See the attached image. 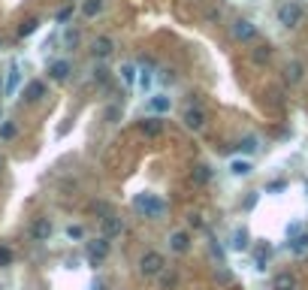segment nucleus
<instances>
[{
  "label": "nucleus",
  "mask_w": 308,
  "mask_h": 290,
  "mask_svg": "<svg viewBox=\"0 0 308 290\" xmlns=\"http://www.w3.org/2000/svg\"><path fill=\"white\" fill-rule=\"evenodd\" d=\"M133 209H136L139 215H145V218H154V221L166 215V203H163L157 194H136Z\"/></svg>",
  "instance_id": "f257e3e1"
},
{
  "label": "nucleus",
  "mask_w": 308,
  "mask_h": 290,
  "mask_svg": "<svg viewBox=\"0 0 308 290\" xmlns=\"http://www.w3.org/2000/svg\"><path fill=\"white\" fill-rule=\"evenodd\" d=\"M163 269H166V257L160 251H145L139 257V272L145 278H157V275H163Z\"/></svg>",
  "instance_id": "f03ea898"
},
{
  "label": "nucleus",
  "mask_w": 308,
  "mask_h": 290,
  "mask_svg": "<svg viewBox=\"0 0 308 290\" xmlns=\"http://www.w3.org/2000/svg\"><path fill=\"white\" fill-rule=\"evenodd\" d=\"M230 33H233V39H239V42H254L260 30H257L254 21H248V18H236V21L230 24Z\"/></svg>",
  "instance_id": "7ed1b4c3"
},
{
  "label": "nucleus",
  "mask_w": 308,
  "mask_h": 290,
  "mask_svg": "<svg viewBox=\"0 0 308 290\" xmlns=\"http://www.w3.org/2000/svg\"><path fill=\"white\" fill-rule=\"evenodd\" d=\"M299 21H302V6H299V3H281V6H278V24L296 27Z\"/></svg>",
  "instance_id": "20e7f679"
},
{
  "label": "nucleus",
  "mask_w": 308,
  "mask_h": 290,
  "mask_svg": "<svg viewBox=\"0 0 308 290\" xmlns=\"http://www.w3.org/2000/svg\"><path fill=\"white\" fill-rule=\"evenodd\" d=\"M181 121H184V127H188V130L200 133V130L206 127V112H203L200 106H188V109H184V115H181Z\"/></svg>",
  "instance_id": "39448f33"
},
{
  "label": "nucleus",
  "mask_w": 308,
  "mask_h": 290,
  "mask_svg": "<svg viewBox=\"0 0 308 290\" xmlns=\"http://www.w3.org/2000/svg\"><path fill=\"white\" fill-rule=\"evenodd\" d=\"M51 233H54V224L48 218H33V224H30V239L33 242H48Z\"/></svg>",
  "instance_id": "423d86ee"
},
{
  "label": "nucleus",
  "mask_w": 308,
  "mask_h": 290,
  "mask_svg": "<svg viewBox=\"0 0 308 290\" xmlns=\"http://www.w3.org/2000/svg\"><path fill=\"white\" fill-rule=\"evenodd\" d=\"M70 73H73V67H70L67 57H57V61L48 64V79H51V82H67Z\"/></svg>",
  "instance_id": "0eeeda50"
},
{
  "label": "nucleus",
  "mask_w": 308,
  "mask_h": 290,
  "mask_svg": "<svg viewBox=\"0 0 308 290\" xmlns=\"http://www.w3.org/2000/svg\"><path fill=\"white\" fill-rule=\"evenodd\" d=\"M112 51H115V42H112V36H97V39L91 42V54H94V57H100V61L112 57Z\"/></svg>",
  "instance_id": "6e6552de"
},
{
  "label": "nucleus",
  "mask_w": 308,
  "mask_h": 290,
  "mask_svg": "<svg viewBox=\"0 0 308 290\" xmlns=\"http://www.w3.org/2000/svg\"><path fill=\"white\" fill-rule=\"evenodd\" d=\"M169 251H175V254H188V251H191V233H188V230H175V233H169Z\"/></svg>",
  "instance_id": "1a4fd4ad"
},
{
  "label": "nucleus",
  "mask_w": 308,
  "mask_h": 290,
  "mask_svg": "<svg viewBox=\"0 0 308 290\" xmlns=\"http://www.w3.org/2000/svg\"><path fill=\"white\" fill-rule=\"evenodd\" d=\"M106 254H109V239H94V242H88V260L91 263H100V260H106Z\"/></svg>",
  "instance_id": "9d476101"
},
{
  "label": "nucleus",
  "mask_w": 308,
  "mask_h": 290,
  "mask_svg": "<svg viewBox=\"0 0 308 290\" xmlns=\"http://www.w3.org/2000/svg\"><path fill=\"white\" fill-rule=\"evenodd\" d=\"M21 97H24L27 103H39V100L45 97V82H39V79L27 82V85H24V91H21Z\"/></svg>",
  "instance_id": "9b49d317"
},
{
  "label": "nucleus",
  "mask_w": 308,
  "mask_h": 290,
  "mask_svg": "<svg viewBox=\"0 0 308 290\" xmlns=\"http://www.w3.org/2000/svg\"><path fill=\"white\" fill-rule=\"evenodd\" d=\"M100 230H103V239L121 236V230H124V221H121V218H115V215H106V218L100 221Z\"/></svg>",
  "instance_id": "f8f14e48"
},
{
  "label": "nucleus",
  "mask_w": 308,
  "mask_h": 290,
  "mask_svg": "<svg viewBox=\"0 0 308 290\" xmlns=\"http://www.w3.org/2000/svg\"><path fill=\"white\" fill-rule=\"evenodd\" d=\"M148 109L157 112V118H160L163 112L172 109V97H166V94H151V97H148Z\"/></svg>",
  "instance_id": "ddd939ff"
},
{
  "label": "nucleus",
  "mask_w": 308,
  "mask_h": 290,
  "mask_svg": "<svg viewBox=\"0 0 308 290\" xmlns=\"http://www.w3.org/2000/svg\"><path fill=\"white\" fill-rule=\"evenodd\" d=\"M139 130H142L145 136H160V130H163V121H160L157 115H151V118H142V121H139Z\"/></svg>",
  "instance_id": "4468645a"
},
{
  "label": "nucleus",
  "mask_w": 308,
  "mask_h": 290,
  "mask_svg": "<svg viewBox=\"0 0 308 290\" xmlns=\"http://www.w3.org/2000/svg\"><path fill=\"white\" fill-rule=\"evenodd\" d=\"M248 239H251L248 230L239 227V230H233V236H230V248H233V251H245V248H248Z\"/></svg>",
  "instance_id": "2eb2a0df"
},
{
  "label": "nucleus",
  "mask_w": 308,
  "mask_h": 290,
  "mask_svg": "<svg viewBox=\"0 0 308 290\" xmlns=\"http://www.w3.org/2000/svg\"><path fill=\"white\" fill-rule=\"evenodd\" d=\"M103 6H106V0H82V15L85 18H97L100 12H103Z\"/></svg>",
  "instance_id": "dca6fc26"
},
{
  "label": "nucleus",
  "mask_w": 308,
  "mask_h": 290,
  "mask_svg": "<svg viewBox=\"0 0 308 290\" xmlns=\"http://www.w3.org/2000/svg\"><path fill=\"white\" fill-rule=\"evenodd\" d=\"M284 79H287L290 85L302 82V64H299V61H290V64L284 67Z\"/></svg>",
  "instance_id": "f3484780"
},
{
  "label": "nucleus",
  "mask_w": 308,
  "mask_h": 290,
  "mask_svg": "<svg viewBox=\"0 0 308 290\" xmlns=\"http://www.w3.org/2000/svg\"><path fill=\"white\" fill-rule=\"evenodd\" d=\"M272 287H275V290H293V287H296V278H293L290 272H281V275H275Z\"/></svg>",
  "instance_id": "a211bd4d"
},
{
  "label": "nucleus",
  "mask_w": 308,
  "mask_h": 290,
  "mask_svg": "<svg viewBox=\"0 0 308 290\" xmlns=\"http://www.w3.org/2000/svg\"><path fill=\"white\" fill-rule=\"evenodd\" d=\"M191 176H194V182H197V185H206V182L212 179V169H209L206 163H197V166L191 169Z\"/></svg>",
  "instance_id": "6ab92c4d"
},
{
  "label": "nucleus",
  "mask_w": 308,
  "mask_h": 290,
  "mask_svg": "<svg viewBox=\"0 0 308 290\" xmlns=\"http://www.w3.org/2000/svg\"><path fill=\"white\" fill-rule=\"evenodd\" d=\"M18 79H21V73H18V64H9V76H6V82H3V88L12 94L15 91V85H18Z\"/></svg>",
  "instance_id": "aec40b11"
},
{
  "label": "nucleus",
  "mask_w": 308,
  "mask_h": 290,
  "mask_svg": "<svg viewBox=\"0 0 308 290\" xmlns=\"http://www.w3.org/2000/svg\"><path fill=\"white\" fill-rule=\"evenodd\" d=\"M15 133H18L15 121H0V142H9V139H15Z\"/></svg>",
  "instance_id": "412c9836"
},
{
  "label": "nucleus",
  "mask_w": 308,
  "mask_h": 290,
  "mask_svg": "<svg viewBox=\"0 0 308 290\" xmlns=\"http://www.w3.org/2000/svg\"><path fill=\"white\" fill-rule=\"evenodd\" d=\"M118 73H121V82H124V85H136V67H133V64H121Z\"/></svg>",
  "instance_id": "4be33fe9"
},
{
  "label": "nucleus",
  "mask_w": 308,
  "mask_h": 290,
  "mask_svg": "<svg viewBox=\"0 0 308 290\" xmlns=\"http://www.w3.org/2000/svg\"><path fill=\"white\" fill-rule=\"evenodd\" d=\"M260 148V139L257 136H245V139H239V151H245V154H254Z\"/></svg>",
  "instance_id": "5701e85b"
},
{
  "label": "nucleus",
  "mask_w": 308,
  "mask_h": 290,
  "mask_svg": "<svg viewBox=\"0 0 308 290\" xmlns=\"http://www.w3.org/2000/svg\"><path fill=\"white\" fill-rule=\"evenodd\" d=\"M251 169H254V166H251L248 160H233V163H230V172L239 176V179H242V176H251Z\"/></svg>",
  "instance_id": "b1692460"
},
{
  "label": "nucleus",
  "mask_w": 308,
  "mask_h": 290,
  "mask_svg": "<svg viewBox=\"0 0 308 290\" xmlns=\"http://www.w3.org/2000/svg\"><path fill=\"white\" fill-rule=\"evenodd\" d=\"M290 251H293L296 257H305L308 254V236H296V239L290 242Z\"/></svg>",
  "instance_id": "393cba45"
},
{
  "label": "nucleus",
  "mask_w": 308,
  "mask_h": 290,
  "mask_svg": "<svg viewBox=\"0 0 308 290\" xmlns=\"http://www.w3.org/2000/svg\"><path fill=\"white\" fill-rule=\"evenodd\" d=\"M36 30H39V21H36V18H30V21H24V24L18 27V36H21V39H27V36H33Z\"/></svg>",
  "instance_id": "a878e982"
},
{
  "label": "nucleus",
  "mask_w": 308,
  "mask_h": 290,
  "mask_svg": "<svg viewBox=\"0 0 308 290\" xmlns=\"http://www.w3.org/2000/svg\"><path fill=\"white\" fill-rule=\"evenodd\" d=\"M118 118H121V106H118V103H112V106H106V109H103V121L115 124Z\"/></svg>",
  "instance_id": "bb28decb"
},
{
  "label": "nucleus",
  "mask_w": 308,
  "mask_h": 290,
  "mask_svg": "<svg viewBox=\"0 0 308 290\" xmlns=\"http://www.w3.org/2000/svg\"><path fill=\"white\" fill-rule=\"evenodd\" d=\"M64 233H67V239H76V242H79V239H85V230H82L79 224H70Z\"/></svg>",
  "instance_id": "cd10ccee"
},
{
  "label": "nucleus",
  "mask_w": 308,
  "mask_h": 290,
  "mask_svg": "<svg viewBox=\"0 0 308 290\" xmlns=\"http://www.w3.org/2000/svg\"><path fill=\"white\" fill-rule=\"evenodd\" d=\"M269 54H272V48H269V45H260V48L254 51V61H257V64H266Z\"/></svg>",
  "instance_id": "c85d7f7f"
},
{
  "label": "nucleus",
  "mask_w": 308,
  "mask_h": 290,
  "mask_svg": "<svg viewBox=\"0 0 308 290\" xmlns=\"http://www.w3.org/2000/svg\"><path fill=\"white\" fill-rule=\"evenodd\" d=\"M266 260H269V248H257V257H254L257 269H266Z\"/></svg>",
  "instance_id": "c756f323"
},
{
  "label": "nucleus",
  "mask_w": 308,
  "mask_h": 290,
  "mask_svg": "<svg viewBox=\"0 0 308 290\" xmlns=\"http://www.w3.org/2000/svg\"><path fill=\"white\" fill-rule=\"evenodd\" d=\"M175 281H178V275H175V272H166V269H163V275H160V284H163V290H169L172 284H175Z\"/></svg>",
  "instance_id": "7c9ffc66"
},
{
  "label": "nucleus",
  "mask_w": 308,
  "mask_h": 290,
  "mask_svg": "<svg viewBox=\"0 0 308 290\" xmlns=\"http://www.w3.org/2000/svg\"><path fill=\"white\" fill-rule=\"evenodd\" d=\"M94 82H97V85H106V82H109V70H106V67H97V70H94Z\"/></svg>",
  "instance_id": "2f4dec72"
},
{
  "label": "nucleus",
  "mask_w": 308,
  "mask_h": 290,
  "mask_svg": "<svg viewBox=\"0 0 308 290\" xmlns=\"http://www.w3.org/2000/svg\"><path fill=\"white\" fill-rule=\"evenodd\" d=\"M9 263H12V248L0 245V266H9Z\"/></svg>",
  "instance_id": "473e14b6"
},
{
  "label": "nucleus",
  "mask_w": 308,
  "mask_h": 290,
  "mask_svg": "<svg viewBox=\"0 0 308 290\" xmlns=\"http://www.w3.org/2000/svg\"><path fill=\"white\" fill-rule=\"evenodd\" d=\"M188 227H194V230H203V227H206L203 215H188Z\"/></svg>",
  "instance_id": "72a5a7b5"
},
{
  "label": "nucleus",
  "mask_w": 308,
  "mask_h": 290,
  "mask_svg": "<svg viewBox=\"0 0 308 290\" xmlns=\"http://www.w3.org/2000/svg\"><path fill=\"white\" fill-rule=\"evenodd\" d=\"M284 188H287V182H272L266 191H269V194H278V191H284Z\"/></svg>",
  "instance_id": "f704fd0d"
},
{
  "label": "nucleus",
  "mask_w": 308,
  "mask_h": 290,
  "mask_svg": "<svg viewBox=\"0 0 308 290\" xmlns=\"http://www.w3.org/2000/svg\"><path fill=\"white\" fill-rule=\"evenodd\" d=\"M70 15H73V6H64V9H60V12H57V21H67V18H70Z\"/></svg>",
  "instance_id": "c9c22d12"
},
{
  "label": "nucleus",
  "mask_w": 308,
  "mask_h": 290,
  "mask_svg": "<svg viewBox=\"0 0 308 290\" xmlns=\"http://www.w3.org/2000/svg\"><path fill=\"white\" fill-rule=\"evenodd\" d=\"M67 45H70V48H73V45H79V33H76V30H73V33H67Z\"/></svg>",
  "instance_id": "e433bc0d"
},
{
  "label": "nucleus",
  "mask_w": 308,
  "mask_h": 290,
  "mask_svg": "<svg viewBox=\"0 0 308 290\" xmlns=\"http://www.w3.org/2000/svg\"><path fill=\"white\" fill-rule=\"evenodd\" d=\"M254 206H257V194H251V197L245 200V209H254Z\"/></svg>",
  "instance_id": "4c0bfd02"
},
{
  "label": "nucleus",
  "mask_w": 308,
  "mask_h": 290,
  "mask_svg": "<svg viewBox=\"0 0 308 290\" xmlns=\"http://www.w3.org/2000/svg\"><path fill=\"white\" fill-rule=\"evenodd\" d=\"M94 290H106V287H103V284H100V281H97V284H94Z\"/></svg>",
  "instance_id": "58836bf2"
},
{
  "label": "nucleus",
  "mask_w": 308,
  "mask_h": 290,
  "mask_svg": "<svg viewBox=\"0 0 308 290\" xmlns=\"http://www.w3.org/2000/svg\"><path fill=\"white\" fill-rule=\"evenodd\" d=\"M0 91H3V76H0Z\"/></svg>",
  "instance_id": "ea45409f"
},
{
  "label": "nucleus",
  "mask_w": 308,
  "mask_h": 290,
  "mask_svg": "<svg viewBox=\"0 0 308 290\" xmlns=\"http://www.w3.org/2000/svg\"><path fill=\"white\" fill-rule=\"evenodd\" d=\"M0 121H3V109H0Z\"/></svg>",
  "instance_id": "a19ab883"
},
{
  "label": "nucleus",
  "mask_w": 308,
  "mask_h": 290,
  "mask_svg": "<svg viewBox=\"0 0 308 290\" xmlns=\"http://www.w3.org/2000/svg\"><path fill=\"white\" fill-rule=\"evenodd\" d=\"M0 166H3V157H0Z\"/></svg>",
  "instance_id": "79ce46f5"
}]
</instances>
